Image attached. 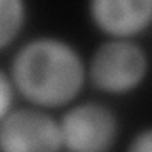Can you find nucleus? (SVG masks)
<instances>
[{
    "label": "nucleus",
    "mask_w": 152,
    "mask_h": 152,
    "mask_svg": "<svg viewBox=\"0 0 152 152\" xmlns=\"http://www.w3.org/2000/svg\"><path fill=\"white\" fill-rule=\"evenodd\" d=\"M13 99H15V86L10 74L0 70V122L13 110Z\"/></svg>",
    "instance_id": "obj_7"
},
{
    "label": "nucleus",
    "mask_w": 152,
    "mask_h": 152,
    "mask_svg": "<svg viewBox=\"0 0 152 152\" xmlns=\"http://www.w3.org/2000/svg\"><path fill=\"white\" fill-rule=\"evenodd\" d=\"M63 148L69 152H107L118 139V116L107 104L86 101L66 108L59 120Z\"/></svg>",
    "instance_id": "obj_3"
},
{
    "label": "nucleus",
    "mask_w": 152,
    "mask_h": 152,
    "mask_svg": "<svg viewBox=\"0 0 152 152\" xmlns=\"http://www.w3.org/2000/svg\"><path fill=\"white\" fill-rule=\"evenodd\" d=\"M59 120L38 107H19L0 122V152H61Z\"/></svg>",
    "instance_id": "obj_4"
},
{
    "label": "nucleus",
    "mask_w": 152,
    "mask_h": 152,
    "mask_svg": "<svg viewBox=\"0 0 152 152\" xmlns=\"http://www.w3.org/2000/svg\"><path fill=\"white\" fill-rule=\"evenodd\" d=\"M148 66V55L137 42L108 38L91 53L88 78L95 89L107 95H126L145 82Z\"/></svg>",
    "instance_id": "obj_2"
},
{
    "label": "nucleus",
    "mask_w": 152,
    "mask_h": 152,
    "mask_svg": "<svg viewBox=\"0 0 152 152\" xmlns=\"http://www.w3.org/2000/svg\"><path fill=\"white\" fill-rule=\"evenodd\" d=\"M27 21V6L21 0H0V50L17 38Z\"/></svg>",
    "instance_id": "obj_6"
},
{
    "label": "nucleus",
    "mask_w": 152,
    "mask_h": 152,
    "mask_svg": "<svg viewBox=\"0 0 152 152\" xmlns=\"http://www.w3.org/2000/svg\"><path fill=\"white\" fill-rule=\"evenodd\" d=\"M126 152H152V127H145L135 133Z\"/></svg>",
    "instance_id": "obj_8"
},
{
    "label": "nucleus",
    "mask_w": 152,
    "mask_h": 152,
    "mask_svg": "<svg viewBox=\"0 0 152 152\" xmlns=\"http://www.w3.org/2000/svg\"><path fill=\"white\" fill-rule=\"evenodd\" d=\"M10 78L25 101L46 110L70 104L78 97L88 78V65L70 42L36 36L15 51Z\"/></svg>",
    "instance_id": "obj_1"
},
{
    "label": "nucleus",
    "mask_w": 152,
    "mask_h": 152,
    "mask_svg": "<svg viewBox=\"0 0 152 152\" xmlns=\"http://www.w3.org/2000/svg\"><path fill=\"white\" fill-rule=\"evenodd\" d=\"M88 10L93 25L114 40H133L152 25V0H93Z\"/></svg>",
    "instance_id": "obj_5"
}]
</instances>
